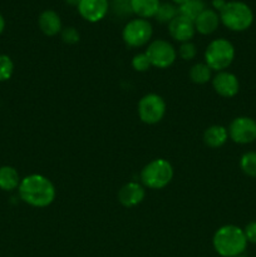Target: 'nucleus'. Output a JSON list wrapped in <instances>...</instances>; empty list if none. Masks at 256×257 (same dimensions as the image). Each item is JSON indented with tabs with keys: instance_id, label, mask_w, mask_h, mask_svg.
Listing matches in <instances>:
<instances>
[{
	"instance_id": "f3484780",
	"label": "nucleus",
	"mask_w": 256,
	"mask_h": 257,
	"mask_svg": "<svg viewBox=\"0 0 256 257\" xmlns=\"http://www.w3.org/2000/svg\"><path fill=\"white\" fill-rule=\"evenodd\" d=\"M160 4V0H130L132 13L142 19L155 18Z\"/></svg>"
},
{
	"instance_id": "423d86ee",
	"label": "nucleus",
	"mask_w": 256,
	"mask_h": 257,
	"mask_svg": "<svg viewBox=\"0 0 256 257\" xmlns=\"http://www.w3.org/2000/svg\"><path fill=\"white\" fill-rule=\"evenodd\" d=\"M153 28L147 19L136 18L130 20L122 30L123 42L132 48H140L148 44L152 38Z\"/></svg>"
},
{
	"instance_id": "cd10ccee",
	"label": "nucleus",
	"mask_w": 256,
	"mask_h": 257,
	"mask_svg": "<svg viewBox=\"0 0 256 257\" xmlns=\"http://www.w3.org/2000/svg\"><path fill=\"white\" fill-rule=\"evenodd\" d=\"M226 0H213L212 2V7H213V10H216L217 13L221 12V9H222L223 7L226 5Z\"/></svg>"
},
{
	"instance_id": "393cba45",
	"label": "nucleus",
	"mask_w": 256,
	"mask_h": 257,
	"mask_svg": "<svg viewBox=\"0 0 256 257\" xmlns=\"http://www.w3.org/2000/svg\"><path fill=\"white\" fill-rule=\"evenodd\" d=\"M178 55L186 62L192 60L197 55V48L192 42L181 43L180 48H178Z\"/></svg>"
},
{
	"instance_id": "c85d7f7f",
	"label": "nucleus",
	"mask_w": 256,
	"mask_h": 257,
	"mask_svg": "<svg viewBox=\"0 0 256 257\" xmlns=\"http://www.w3.org/2000/svg\"><path fill=\"white\" fill-rule=\"evenodd\" d=\"M4 29H5V19H4V17L0 14V34L4 32Z\"/></svg>"
},
{
	"instance_id": "9d476101",
	"label": "nucleus",
	"mask_w": 256,
	"mask_h": 257,
	"mask_svg": "<svg viewBox=\"0 0 256 257\" xmlns=\"http://www.w3.org/2000/svg\"><path fill=\"white\" fill-rule=\"evenodd\" d=\"M78 13L89 23L100 22L109 10V0H79Z\"/></svg>"
},
{
	"instance_id": "7c9ffc66",
	"label": "nucleus",
	"mask_w": 256,
	"mask_h": 257,
	"mask_svg": "<svg viewBox=\"0 0 256 257\" xmlns=\"http://www.w3.org/2000/svg\"><path fill=\"white\" fill-rule=\"evenodd\" d=\"M64 2L69 5H78V2H79V0H64Z\"/></svg>"
},
{
	"instance_id": "0eeeda50",
	"label": "nucleus",
	"mask_w": 256,
	"mask_h": 257,
	"mask_svg": "<svg viewBox=\"0 0 256 257\" xmlns=\"http://www.w3.org/2000/svg\"><path fill=\"white\" fill-rule=\"evenodd\" d=\"M137 112L140 119L146 124L160 123L166 114L165 99L155 93L143 95L138 102Z\"/></svg>"
},
{
	"instance_id": "6ab92c4d",
	"label": "nucleus",
	"mask_w": 256,
	"mask_h": 257,
	"mask_svg": "<svg viewBox=\"0 0 256 257\" xmlns=\"http://www.w3.org/2000/svg\"><path fill=\"white\" fill-rule=\"evenodd\" d=\"M188 75L195 84H206L212 78V69L206 63H196L191 67Z\"/></svg>"
},
{
	"instance_id": "f257e3e1",
	"label": "nucleus",
	"mask_w": 256,
	"mask_h": 257,
	"mask_svg": "<svg viewBox=\"0 0 256 257\" xmlns=\"http://www.w3.org/2000/svg\"><path fill=\"white\" fill-rule=\"evenodd\" d=\"M23 202L33 207H48L55 200V187L52 181L43 175H29L24 177L18 187Z\"/></svg>"
},
{
	"instance_id": "4468645a",
	"label": "nucleus",
	"mask_w": 256,
	"mask_h": 257,
	"mask_svg": "<svg viewBox=\"0 0 256 257\" xmlns=\"http://www.w3.org/2000/svg\"><path fill=\"white\" fill-rule=\"evenodd\" d=\"M220 15L216 10L208 9L206 8L195 20H193V24H195L196 32L200 33L202 35H210L212 33H215L218 29V25H220Z\"/></svg>"
},
{
	"instance_id": "1a4fd4ad",
	"label": "nucleus",
	"mask_w": 256,
	"mask_h": 257,
	"mask_svg": "<svg viewBox=\"0 0 256 257\" xmlns=\"http://www.w3.org/2000/svg\"><path fill=\"white\" fill-rule=\"evenodd\" d=\"M227 131L228 137L237 145H248L256 141V120L250 117H236Z\"/></svg>"
},
{
	"instance_id": "aec40b11",
	"label": "nucleus",
	"mask_w": 256,
	"mask_h": 257,
	"mask_svg": "<svg viewBox=\"0 0 256 257\" xmlns=\"http://www.w3.org/2000/svg\"><path fill=\"white\" fill-rule=\"evenodd\" d=\"M205 9L206 5L203 0H188L178 5V14L193 22Z\"/></svg>"
},
{
	"instance_id": "2eb2a0df",
	"label": "nucleus",
	"mask_w": 256,
	"mask_h": 257,
	"mask_svg": "<svg viewBox=\"0 0 256 257\" xmlns=\"http://www.w3.org/2000/svg\"><path fill=\"white\" fill-rule=\"evenodd\" d=\"M38 25L42 33L47 37H54L62 32V19L55 10L47 9L40 13Z\"/></svg>"
},
{
	"instance_id": "412c9836",
	"label": "nucleus",
	"mask_w": 256,
	"mask_h": 257,
	"mask_svg": "<svg viewBox=\"0 0 256 257\" xmlns=\"http://www.w3.org/2000/svg\"><path fill=\"white\" fill-rule=\"evenodd\" d=\"M178 15V7L173 3H161L155 18L158 23L162 24H170L173 19Z\"/></svg>"
},
{
	"instance_id": "f03ea898",
	"label": "nucleus",
	"mask_w": 256,
	"mask_h": 257,
	"mask_svg": "<svg viewBox=\"0 0 256 257\" xmlns=\"http://www.w3.org/2000/svg\"><path fill=\"white\" fill-rule=\"evenodd\" d=\"M247 243L242 228L235 225L221 226L212 238L213 248L222 257L242 255L247 247Z\"/></svg>"
},
{
	"instance_id": "39448f33",
	"label": "nucleus",
	"mask_w": 256,
	"mask_h": 257,
	"mask_svg": "<svg viewBox=\"0 0 256 257\" xmlns=\"http://www.w3.org/2000/svg\"><path fill=\"white\" fill-rule=\"evenodd\" d=\"M173 178V167L165 158H156L143 167L141 180L145 187L162 190Z\"/></svg>"
},
{
	"instance_id": "c756f323",
	"label": "nucleus",
	"mask_w": 256,
	"mask_h": 257,
	"mask_svg": "<svg viewBox=\"0 0 256 257\" xmlns=\"http://www.w3.org/2000/svg\"><path fill=\"white\" fill-rule=\"evenodd\" d=\"M171 2L173 3V4H176L178 7V5H181V4H183V3H186V2H188V0H171Z\"/></svg>"
},
{
	"instance_id": "7ed1b4c3",
	"label": "nucleus",
	"mask_w": 256,
	"mask_h": 257,
	"mask_svg": "<svg viewBox=\"0 0 256 257\" xmlns=\"http://www.w3.org/2000/svg\"><path fill=\"white\" fill-rule=\"evenodd\" d=\"M220 22L232 32H245L252 25L253 13L246 3L231 0L218 13Z\"/></svg>"
},
{
	"instance_id": "9b49d317",
	"label": "nucleus",
	"mask_w": 256,
	"mask_h": 257,
	"mask_svg": "<svg viewBox=\"0 0 256 257\" xmlns=\"http://www.w3.org/2000/svg\"><path fill=\"white\" fill-rule=\"evenodd\" d=\"M212 87L221 97L232 98L240 90V82L235 74L223 70V72H218L212 78Z\"/></svg>"
},
{
	"instance_id": "6e6552de",
	"label": "nucleus",
	"mask_w": 256,
	"mask_h": 257,
	"mask_svg": "<svg viewBox=\"0 0 256 257\" xmlns=\"http://www.w3.org/2000/svg\"><path fill=\"white\" fill-rule=\"evenodd\" d=\"M148 59L152 67L158 69H166L175 63L177 58V52L170 42L165 39H157L150 43L146 50Z\"/></svg>"
},
{
	"instance_id": "bb28decb",
	"label": "nucleus",
	"mask_w": 256,
	"mask_h": 257,
	"mask_svg": "<svg viewBox=\"0 0 256 257\" xmlns=\"http://www.w3.org/2000/svg\"><path fill=\"white\" fill-rule=\"evenodd\" d=\"M243 233H245V237L247 240V242L256 243V221L247 223L246 227L243 228Z\"/></svg>"
},
{
	"instance_id": "f8f14e48",
	"label": "nucleus",
	"mask_w": 256,
	"mask_h": 257,
	"mask_svg": "<svg viewBox=\"0 0 256 257\" xmlns=\"http://www.w3.org/2000/svg\"><path fill=\"white\" fill-rule=\"evenodd\" d=\"M168 33H170L171 38L175 39L176 42H191V39H192L196 33L195 24H193L192 20L178 14L168 24Z\"/></svg>"
},
{
	"instance_id": "20e7f679",
	"label": "nucleus",
	"mask_w": 256,
	"mask_h": 257,
	"mask_svg": "<svg viewBox=\"0 0 256 257\" xmlns=\"http://www.w3.org/2000/svg\"><path fill=\"white\" fill-rule=\"evenodd\" d=\"M235 59V47L230 40L218 38L212 40L205 50V63L212 72H223Z\"/></svg>"
},
{
	"instance_id": "a878e982",
	"label": "nucleus",
	"mask_w": 256,
	"mask_h": 257,
	"mask_svg": "<svg viewBox=\"0 0 256 257\" xmlns=\"http://www.w3.org/2000/svg\"><path fill=\"white\" fill-rule=\"evenodd\" d=\"M60 37H62V40L65 44H77L80 39L79 32L74 27H67L62 29Z\"/></svg>"
},
{
	"instance_id": "b1692460",
	"label": "nucleus",
	"mask_w": 256,
	"mask_h": 257,
	"mask_svg": "<svg viewBox=\"0 0 256 257\" xmlns=\"http://www.w3.org/2000/svg\"><path fill=\"white\" fill-rule=\"evenodd\" d=\"M132 67L136 72H147L152 65H151L150 59H148L147 54L146 53H140V54H136L132 59Z\"/></svg>"
},
{
	"instance_id": "2f4dec72",
	"label": "nucleus",
	"mask_w": 256,
	"mask_h": 257,
	"mask_svg": "<svg viewBox=\"0 0 256 257\" xmlns=\"http://www.w3.org/2000/svg\"><path fill=\"white\" fill-rule=\"evenodd\" d=\"M236 257H246V256H242V255H240V256H236Z\"/></svg>"
},
{
	"instance_id": "ddd939ff",
	"label": "nucleus",
	"mask_w": 256,
	"mask_h": 257,
	"mask_svg": "<svg viewBox=\"0 0 256 257\" xmlns=\"http://www.w3.org/2000/svg\"><path fill=\"white\" fill-rule=\"evenodd\" d=\"M146 197V190L138 182H128L118 191V201L124 207L131 208L140 205Z\"/></svg>"
},
{
	"instance_id": "dca6fc26",
	"label": "nucleus",
	"mask_w": 256,
	"mask_h": 257,
	"mask_svg": "<svg viewBox=\"0 0 256 257\" xmlns=\"http://www.w3.org/2000/svg\"><path fill=\"white\" fill-rule=\"evenodd\" d=\"M228 131L223 125H211L203 133V142L210 148H220L227 142Z\"/></svg>"
},
{
	"instance_id": "a211bd4d",
	"label": "nucleus",
	"mask_w": 256,
	"mask_h": 257,
	"mask_svg": "<svg viewBox=\"0 0 256 257\" xmlns=\"http://www.w3.org/2000/svg\"><path fill=\"white\" fill-rule=\"evenodd\" d=\"M20 182H22L20 176L14 167L12 166L0 167V190L10 192V191L17 190Z\"/></svg>"
},
{
	"instance_id": "4be33fe9",
	"label": "nucleus",
	"mask_w": 256,
	"mask_h": 257,
	"mask_svg": "<svg viewBox=\"0 0 256 257\" xmlns=\"http://www.w3.org/2000/svg\"><path fill=\"white\" fill-rule=\"evenodd\" d=\"M240 168L246 176L256 178V152H246L240 158Z\"/></svg>"
},
{
	"instance_id": "5701e85b",
	"label": "nucleus",
	"mask_w": 256,
	"mask_h": 257,
	"mask_svg": "<svg viewBox=\"0 0 256 257\" xmlns=\"http://www.w3.org/2000/svg\"><path fill=\"white\" fill-rule=\"evenodd\" d=\"M14 73V63L7 54H0V82H7Z\"/></svg>"
}]
</instances>
